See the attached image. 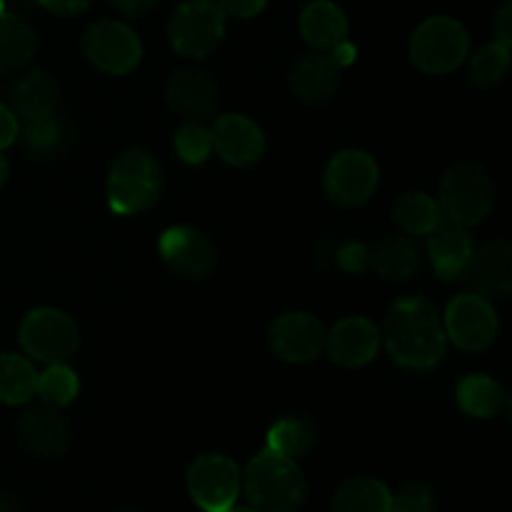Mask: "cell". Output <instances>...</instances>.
<instances>
[{
    "label": "cell",
    "instance_id": "4",
    "mask_svg": "<svg viewBox=\"0 0 512 512\" xmlns=\"http://www.w3.org/2000/svg\"><path fill=\"white\" fill-rule=\"evenodd\" d=\"M440 213L455 223L478 225L493 213L495 183L488 170L478 163H455L440 180Z\"/></svg>",
    "mask_w": 512,
    "mask_h": 512
},
{
    "label": "cell",
    "instance_id": "23",
    "mask_svg": "<svg viewBox=\"0 0 512 512\" xmlns=\"http://www.w3.org/2000/svg\"><path fill=\"white\" fill-rule=\"evenodd\" d=\"M38 48V35L23 18L0 13V73H10L28 63Z\"/></svg>",
    "mask_w": 512,
    "mask_h": 512
},
{
    "label": "cell",
    "instance_id": "16",
    "mask_svg": "<svg viewBox=\"0 0 512 512\" xmlns=\"http://www.w3.org/2000/svg\"><path fill=\"white\" fill-rule=\"evenodd\" d=\"M325 350L343 368H363L380 350L378 325L363 315L340 320L330 333H325Z\"/></svg>",
    "mask_w": 512,
    "mask_h": 512
},
{
    "label": "cell",
    "instance_id": "18",
    "mask_svg": "<svg viewBox=\"0 0 512 512\" xmlns=\"http://www.w3.org/2000/svg\"><path fill=\"white\" fill-rule=\"evenodd\" d=\"M18 438L30 455L50 460L60 458L68 450L70 430L53 405H40L20 418Z\"/></svg>",
    "mask_w": 512,
    "mask_h": 512
},
{
    "label": "cell",
    "instance_id": "17",
    "mask_svg": "<svg viewBox=\"0 0 512 512\" xmlns=\"http://www.w3.org/2000/svg\"><path fill=\"white\" fill-rule=\"evenodd\" d=\"M165 98L170 108L180 113L183 118L203 120L218 108V85L205 70L180 68L175 70L165 85Z\"/></svg>",
    "mask_w": 512,
    "mask_h": 512
},
{
    "label": "cell",
    "instance_id": "5",
    "mask_svg": "<svg viewBox=\"0 0 512 512\" xmlns=\"http://www.w3.org/2000/svg\"><path fill=\"white\" fill-rule=\"evenodd\" d=\"M470 38L460 20L435 15L418 25L410 40V58L423 73L445 75L468 58Z\"/></svg>",
    "mask_w": 512,
    "mask_h": 512
},
{
    "label": "cell",
    "instance_id": "2",
    "mask_svg": "<svg viewBox=\"0 0 512 512\" xmlns=\"http://www.w3.org/2000/svg\"><path fill=\"white\" fill-rule=\"evenodd\" d=\"M245 498L258 512H298L303 508L308 485L295 460L265 448L245 468Z\"/></svg>",
    "mask_w": 512,
    "mask_h": 512
},
{
    "label": "cell",
    "instance_id": "14",
    "mask_svg": "<svg viewBox=\"0 0 512 512\" xmlns=\"http://www.w3.org/2000/svg\"><path fill=\"white\" fill-rule=\"evenodd\" d=\"M210 138H213L215 153L235 168H248V165L258 163L265 153L263 130L248 115H220L210 130Z\"/></svg>",
    "mask_w": 512,
    "mask_h": 512
},
{
    "label": "cell",
    "instance_id": "30",
    "mask_svg": "<svg viewBox=\"0 0 512 512\" xmlns=\"http://www.w3.org/2000/svg\"><path fill=\"white\" fill-rule=\"evenodd\" d=\"M78 375L68 368L65 363H53L38 373V385H35V395L45 400V405L53 408H63L78 398Z\"/></svg>",
    "mask_w": 512,
    "mask_h": 512
},
{
    "label": "cell",
    "instance_id": "27",
    "mask_svg": "<svg viewBox=\"0 0 512 512\" xmlns=\"http://www.w3.org/2000/svg\"><path fill=\"white\" fill-rule=\"evenodd\" d=\"M35 385H38V373L28 358L15 353L0 355V403H28L35 395Z\"/></svg>",
    "mask_w": 512,
    "mask_h": 512
},
{
    "label": "cell",
    "instance_id": "40",
    "mask_svg": "<svg viewBox=\"0 0 512 512\" xmlns=\"http://www.w3.org/2000/svg\"><path fill=\"white\" fill-rule=\"evenodd\" d=\"M110 3H113L115 8L125 15H145L148 10L155 8V3H158V0H110Z\"/></svg>",
    "mask_w": 512,
    "mask_h": 512
},
{
    "label": "cell",
    "instance_id": "42",
    "mask_svg": "<svg viewBox=\"0 0 512 512\" xmlns=\"http://www.w3.org/2000/svg\"><path fill=\"white\" fill-rule=\"evenodd\" d=\"M225 512H258V510H253V508H235V505H233V508L225 510Z\"/></svg>",
    "mask_w": 512,
    "mask_h": 512
},
{
    "label": "cell",
    "instance_id": "29",
    "mask_svg": "<svg viewBox=\"0 0 512 512\" xmlns=\"http://www.w3.org/2000/svg\"><path fill=\"white\" fill-rule=\"evenodd\" d=\"M315 445L313 423L303 418H283L270 428L268 448L283 458L298 460L308 455Z\"/></svg>",
    "mask_w": 512,
    "mask_h": 512
},
{
    "label": "cell",
    "instance_id": "22",
    "mask_svg": "<svg viewBox=\"0 0 512 512\" xmlns=\"http://www.w3.org/2000/svg\"><path fill=\"white\" fill-rule=\"evenodd\" d=\"M300 33L313 48L333 50L348 35V18L333 0H313L300 13Z\"/></svg>",
    "mask_w": 512,
    "mask_h": 512
},
{
    "label": "cell",
    "instance_id": "35",
    "mask_svg": "<svg viewBox=\"0 0 512 512\" xmlns=\"http://www.w3.org/2000/svg\"><path fill=\"white\" fill-rule=\"evenodd\" d=\"M338 265L348 273H363L370 265V253L365 245L348 243L338 250Z\"/></svg>",
    "mask_w": 512,
    "mask_h": 512
},
{
    "label": "cell",
    "instance_id": "39",
    "mask_svg": "<svg viewBox=\"0 0 512 512\" xmlns=\"http://www.w3.org/2000/svg\"><path fill=\"white\" fill-rule=\"evenodd\" d=\"M38 3L55 15H78L88 10L90 0H38Z\"/></svg>",
    "mask_w": 512,
    "mask_h": 512
},
{
    "label": "cell",
    "instance_id": "12",
    "mask_svg": "<svg viewBox=\"0 0 512 512\" xmlns=\"http://www.w3.org/2000/svg\"><path fill=\"white\" fill-rule=\"evenodd\" d=\"M158 248L165 265L183 278H205L218 260L215 245L210 243L208 235L190 225H175V228L165 230L160 235Z\"/></svg>",
    "mask_w": 512,
    "mask_h": 512
},
{
    "label": "cell",
    "instance_id": "1",
    "mask_svg": "<svg viewBox=\"0 0 512 512\" xmlns=\"http://www.w3.org/2000/svg\"><path fill=\"white\" fill-rule=\"evenodd\" d=\"M380 340L388 348L390 358L408 370L435 368L448 348V335L438 308L420 295L395 300L385 315Z\"/></svg>",
    "mask_w": 512,
    "mask_h": 512
},
{
    "label": "cell",
    "instance_id": "8",
    "mask_svg": "<svg viewBox=\"0 0 512 512\" xmlns=\"http://www.w3.org/2000/svg\"><path fill=\"white\" fill-rule=\"evenodd\" d=\"M445 335L468 353H483L498 338V313L493 303L478 293H463L453 298L443 318Z\"/></svg>",
    "mask_w": 512,
    "mask_h": 512
},
{
    "label": "cell",
    "instance_id": "37",
    "mask_svg": "<svg viewBox=\"0 0 512 512\" xmlns=\"http://www.w3.org/2000/svg\"><path fill=\"white\" fill-rule=\"evenodd\" d=\"M20 133V120L15 118V113L5 105H0V153H3L8 145H13V140Z\"/></svg>",
    "mask_w": 512,
    "mask_h": 512
},
{
    "label": "cell",
    "instance_id": "11",
    "mask_svg": "<svg viewBox=\"0 0 512 512\" xmlns=\"http://www.w3.org/2000/svg\"><path fill=\"white\" fill-rule=\"evenodd\" d=\"M378 180V163L365 150H343L330 160L325 170V190L330 200L345 208L368 203L378 190Z\"/></svg>",
    "mask_w": 512,
    "mask_h": 512
},
{
    "label": "cell",
    "instance_id": "41",
    "mask_svg": "<svg viewBox=\"0 0 512 512\" xmlns=\"http://www.w3.org/2000/svg\"><path fill=\"white\" fill-rule=\"evenodd\" d=\"M5 178H8V160H5L3 155H0V188H3Z\"/></svg>",
    "mask_w": 512,
    "mask_h": 512
},
{
    "label": "cell",
    "instance_id": "3",
    "mask_svg": "<svg viewBox=\"0 0 512 512\" xmlns=\"http://www.w3.org/2000/svg\"><path fill=\"white\" fill-rule=\"evenodd\" d=\"M163 193V168L148 150H125L108 175V203L118 215L153 208Z\"/></svg>",
    "mask_w": 512,
    "mask_h": 512
},
{
    "label": "cell",
    "instance_id": "25",
    "mask_svg": "<svg viewBox=\"0 0 512 512\" xmlns=\"http://www.w3.org/2000/svg\"><path fill=\"white\" fill-rule=\"evenodd\" d=\"M458 405L470 418H495L505 405V390L488 375H468L458 385Z\"/></svg>",
    "mask_w": 512,
    "mask_h": 512
},
{
    "label": "cell",
    "instance_id": "19",
    "mask_svg": "<svg viewBox=\"0 0 512 512\" xmlns=\"http://www.w3.org/2000/svg\"><path fill=\"white\" fill-rule=\"evenodd\" d=\"M428 253L440 278L458 280L463 278L470 255H473V238L465 225L450 218H440V223L428 233Z\"/></svg>",
    "mask_w": 512,
    "mask_h": 512
},
{
    "label": "cell",
    "instance_id": "6",
    "mask_svg": "<svg viewBox=\"0 0 512 512\" xmlns=\"http://www.w3.org/2000/svg\"><path fill=\"white\" fill-rule=\"evenodd\" d=\"M225 35V10L218 0H185L168 23L170 45L185 58H205Z\"/></svg>",
    "mask_w": 512,
    "mask_h": 512
},
{
    "label": "cell",
    "instance_id": "32",
    "mask_svg": "<svg viewBox=\"0 0 512 512\" xmlns=\"http://www.w3.org/2000/svg\"><path fill=\"white\" fill-rule=\"evenodd\" d=\"M175 153L180 155V160L188 165H200L203 160H208V155L213 153V138H210V130L205 125H200L198 120H190L175 135Z\"/></svg>",
    "mask_w": 512,
    "mask_h": 512
},
{
    "label": "cell",
    "instance_id": "34",
    "mask_svg": "<svg viewBox=\"0 0 512 512\" xmlns=\"http://www.w3.org/2000/svg\"><path fill=\"white\" fill-rule=\"evenodd\" d=\"M63 140V125L50 115V118L38 120V123L25 125V145L33 153H50L55 150Z\"/></svg>",
    "mask_w": 512,
    "mask_h": 512
},
{
    "label": "cell",
    "instance_id": "24",
    "mask_svg": "<svg viewBox=\"0 0 512 512\" xmlns=\"http://www.w3.org/2000/svg\"><path fill=\"white\" fill-rule=\"evenodd\" d=\"M373 268L380 278L385 280H408L418 275L423 255H420V245L413 238H390L380 245L373 253Z\"/></svg>",
    "mask_w": 512,
    "mask_h": 512
},
{
    "label": "cell",
    "instance_id": "38",
    "mask_svg": "<svg viewBox=\"0 0 512 512\" xmlns=\"http://www.w3.org/2000/svg\"><path fill=\"white\" fill-rule=\"evenodd\" d=\"M495 33L505 45H512V0H505L495 13Z\"/></svg>",
    "mask_w": 512,
    "mask_h": 512
},
{
    "label": "cell",
    "instance_id": "36",
    "mask_svg": "<svg viewBox=\"0 0 512 512\" xmlns=\"http://www.w3.org/2000/svg\"><path fill=\"white\" fill-rule=\"evenodd\" d=\"M220 8L225 10V15H233V18L248 20L255 18L265 10L268 0H218Z\"/></svg>",
    "mask_w": 512,
    "mask_h": 512
},
{
    "label": "cell",
    "instance_id": "33",
    "mask_svg": "<svg viewBox=\"0 0 512 512\" xmlns=\"http://www.w3.org/2000/svg\"><path fill=\"white\" fill-rule=\"evenodd\" d=\"M435 493L425 483H408L390 498V512H433Z\"/></svg>",
    "mask_w": 512,
    "mask_h": 512
},
{
    "label": "cell",
    "instance_id": "21",
    "mask_svg": "<svg viewBox=\"0 0 512 512\" xmlns=\"http://www.w3.org/2000/svg\"><path fill=\"white\" fill-rule=\"evenodd\" d=\"M10 105H13L15 118L23 120L25 125L38 123L53 115L58 105V85L45 70H33L23 75L10 90Z\"/></svg>",
    "mask_w": 512,
    "mask_h": 512
},
{
    "label": "cell",
    "instance_id": "13",
    "mask_svg": "<svg viewBox=\"0 0 512 512\" xmlns=\"http://www.w3.org/2000/svg\"><path fill=\"white\" fill-rule=\"evenodd\" d=\"M270 348L285 363H310L325 350V328L310 313H285L270 328Z\"/></svg>",
    "mask_w": 512,
    "mask_h": 512
},
{
    "label": "cell",
    "instance_id": "31",
    "mask_svg": "<svg viewBox=\"0 0 512 512\" xmlns=\"http://www.w3.org/2000/svg\"><path fill=\"white\" fill-rule=\"evenodd\" d=\"M510 70V45L493 40L483 45L470 60V78L480 88H495Z\"/></svg>",
    "mask_w": 512,
    "mask_h": 512
},
{
    "label": "cell",
    "instance_id": "9",
    "mask_svg": "<svg viewBox=\"0 0 512 512\" xmlns=\"http://www.w3.org/2000/svg\"><path fill=\"white\" fill-rule=\"evenodd\" d=\"M83 50L90 63L108 75H125L143 58L140 38L118 20H100L85 30Z\"/></svg>",
    "mask_w": 512,
    "mask_h": 512
},
{
    "label": "cell",
    "instance_id": "28",
    "mask_svg": "<svg viewBox=\"0 0 512 512\" xmlns=\"http://www.w3.org/2000/svg\"><path fill=\"white\" fill-rule=\"evenodd\" d=\"M393 218L405 235H428L440 223L438 200L428 193H403L393 205Z\"/></svg>",
    "mask_w": 512,
    "mask_h": 512
},
{
    "label": "cell",
    "instance_id": "26",
    "mask_svg": "<svg viewBox=\"0 0 512 512\" xmlns=\"http://www.w3.org/2000/svg\"><path fill=\"white\" fill-rule=\"evenodd\" d=\"M390 490L375 478H350L335 490L333 512H390Z\"/></svg>",
    "mask_w": 512,
    "mask_h": 512
},
{
    "label": "cell",
    "instance_id": "7",
    "mask_svg": "<svg viewBox=\"0 0 512 512\" xmlns=\"http://www.w3.org/2000/svg\"><path fill=\"white\" fill-rule=\"evenodd\" d=\"M20 345H23L25 355L45 365L68 363L78 353V325L63 310H30L20 323Z\"/></svg>",
    "mask_w": 512,
    "mask_h": 512
},
{
    "label": "cell",
    "instance_id": "15",
    "mask_svg": "<svg viewBox=\"0 0 512 512\" xmlns=\"http://www.w3.org/2000/svg\"><path fill=\"white\" fill-rule=\"evenodd\" d=\"M465 278L473 293L485 300H505L512 290V245L508 240H493L480 250H473L465 268Z\"/></svg>",
    "mask_w": 512,
    "mask_h": 512
},
{
    "label": "cell",
    "instance_id": "10",
    "mask_svg": "<svg viewBox=\"0 0 512 512\" xmlns=\"http://www.w3.org/2000/svg\"><path fill=\"white\" fill-rule=\"evenodd\" d=\"M188 493L205 512L230 510L240 493L238 465L228 455H200L188 470Z\"/></svg>",
    "mask_w": 512,
    "mask_h": 512
},
{
    "label": "cell",
    "instance_id": "43",
    "mask_svg": "<svg viewBox=\"0 0 512 512\" xmlns=\"http://www.w3.org/2000/svg\"><path fill=\"white\" fill-rule=\"evenodd\" d=\"M113 512H138V510H113Z\"/></svg>",
    "mask_w": 512,
    "mask_h": 512
},
{
    "label": "cell",
    "instance_id": "20",
    "mask_svg": "<svg viewBox=\"0 0 512 512\" xmlns=\"http://www.w3.org/2000/svg\"><path fill=\"white\" fill-rule=\"evenodd\" d=\"M340 73H343V63L333 50L313 53L295 63L293 73H290V85L303 103L320 105L335 95L340 85Z\"/></svg>",
    "mask_w": 512,
    "mask_h": 512
}]
</instances>
